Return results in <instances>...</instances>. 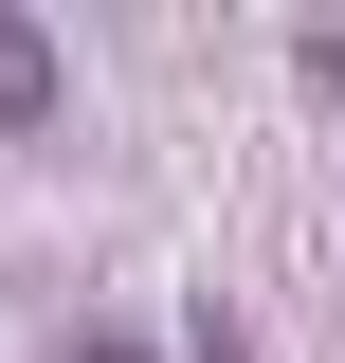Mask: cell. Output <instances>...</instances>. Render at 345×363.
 <instances>
[{
	"label": "cell",
	"mask_w": 345,
	"mask_h": 363,
	"mask_svg": "<svg viewBox=\"0 0 345 363\" xmlns=\"http://www.w3.org/2000/svg\"><path fill=\"white\" fill-rule=\"evenodd\" d=\"M37 109H55V37H37V18H0V128H37Z\"/></svg>",
	"instance_id": "6da1fadb"
},
{
	"label": "cell",
	"mask_w": 345,
	"mask_h": 363,
	"mask_svg": "<svg viewBox=\"0 0 345 363\" xmlns=\"http://www.w3.org/2000/svg\"><path fill=\"white\" fill-rule=\"evenodd\" d=\"M200 363H236V345H218V327H200Z\"/></svg>",
	"instance_id": "7a4b0ae2"
}]
</instances>
